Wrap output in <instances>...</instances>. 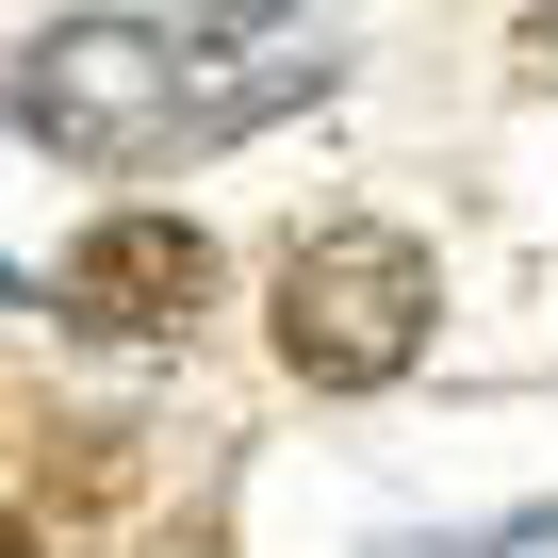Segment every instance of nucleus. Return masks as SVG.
<instances>
[{
    "label": "nucleus",
    "instance_id": "obj_3",
    "mask_svg": "<svg viewBox=\"0 0 558 558\" xmlns=\"http://www.w3.org/2000/svg\"><path fill=\"white\" fill-rule=\"evenodd\" d=\"M50 313H66L83 345H181V329L214 313V230H197V214H99V230L66 246V279H50Z\"/></svg>",
    "mask_w": 558,
    "mask_h": 558
},
{
    "label": "nucleus",
    "instance_id": "obj_5",
    "mask_svg": "<svg viewBox=\"0 0 558 558\" xmlns=\"http://www.w3.org/2000/svg\"><path fill=\"white\" fill-rule=\"evenodd\" d=\"M214 17H279V0H214Z\"/></svg>",
    "mask_w": 558,
    "mask_h": 558
},
{
    "label": "nucleus",
    "instance_id": "obj_6",
    "mask_svg": "<svg viewBox=\"0 0 558 558\" xmlns=\"http://www.w3.org/2000/svg\"><path fill=\"white\" fill-rule=\"evenodd\" d=\"M0 558H34V525H0Z\"/></svg>",
    "mask_w": 558,
    "mask_h": 558
},
{
    "label": "nucleus",
    "instance_id": "obj_4",
    "mask_svg": "<svg viewBox=\"0 0 558 558\" xmlns=\"http://www.w3.org/2000/svg\"><path fill=\"white\" fill-rule=\"evenodd\" d=\"M476 558H558V509H509V525H493Z\"/></svg>",
    "mask_w": 558,
    "mask_h": 558
},
{
    "label": "nucleus",
    "instance_id": "obj_2",
    "mask_svg": "<svg viewBox=\"0 0 558 558\" xmlns=\"http://www.w3.org/2000/svg\"><path fill=\"white\" fill-rule=\"evenodd\" d=\"M427 313H444V263L411 230H378V214L296 230V263H279V362L313 395H395L427 362Z\"/></svg>",
    "mask_w": 558,
    "mask_h": 558
},
{
    "label": "nucleus",
    "instance_id": "obj_1",
    "mask_svg": "<svg viewBox=\"0 0 558 558\" xmlns=\"http://www.w3.org/2000/svg\"><path fill=\"white\" fill-rule=\"evenodd\" d=\"M0 116H17L50 165H99V181L165 165L181 132H230V99H197V50L148 34V17H50L17 66H0Z\"/></svg>",
    "mask_w": 558,
    "mask_h": 558
}]
</instances>
